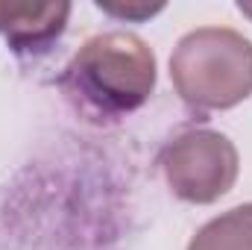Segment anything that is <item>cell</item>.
<instances>
[{"instance_id":"1","label":"cell","mask_w":252,"mask_h":250,"mask_svg":"<svg viewBox=\"0 0 252 250\" xmlns=\"http://www.w3.org/2000/svg\"><path fill=\"white\" fill-rule=\"evenodd\" d=\"M59 85L79 112L121 118L150 100L156 88V56L135 33H100L70 56Z\"/></svg>"},{"instance_id":"2","label":"cell","mask_w":252,"mask_h":250,"mask_svg":"<svg viewBox=\"0 0 252 250\" xmlns=\"http://www.w3.org/2000/svg\"><path fill=\"white\" fill-rule=\"evenodd\" d=\"M176 94L193 109H232L252 94V42L229 27H199L170 56Z\"/></svg>"},{"instance_id":"3","label":"cell","mask_w":252,"mask_h":250,"mask_svg":"<svg viewBox=\"0 0 252 250\" xmlns=\"http://www.w3.org/2000/svg\"><path fill=\"white\" fill-rule=\"evenodd\" d=\"M161 171L170 191L185 203H214L232 191L241 156L238 147L217 129H188L161 153Z\"/></svg>"},{"instance_id":"4","label":"cell","mask_w":252,"mask_h":250,"mask_svg":"<svg viewBox=\"0 0 252 250\" xmlns=\"http://www.w3.org/2000/svg\"><path fill=\"white\" fill-rule=\"evenodd\" d=\"M70 18V3H30L6 0L0 3V36L18 56H35L50 50L64 33Z\"/></svg>"},{"instance_id":"5","label":"cell","mask_w":252,"mask_h":250,"mask_svg":"<svg viewBox=\"0 0 252 250\" xmlns=\"http://www.w3.org/2000/svg\"><path fill=\"white\" fill-rule=\"evenodd\" d=\"M188 250H252V203L235 206L202 224Z\"/></svg>"},{"instance_id":"6","label":"cell","mask_w":252,"mask_h":250,"mask_svg":"<svg viewBox=\"0 0 252 250\" xmlns=\"http://www.w3.org/2000/svg\"><path fill=\"white\" fill-rule=\"evenodd\" d=\"M103 12H109V15H115V18H150V15H156V12H161L164 6L161 3H156V6H147V3H109V0H100L97 3Z\"/></svg>"},{"instance_id":"7","label":"cell","mask_w":252,"mask_h":250,"mask_svg":"<svg viewBox=\"0 0 252 250\" xmlns=\"http://www.w3.org/2000/svg\"><path fill=\"white\" fill-rule=\"evenodd\" d=\"M238 9H241V12L252 21V0H241V3H238Z\"/></svg>"}]
</instances>
